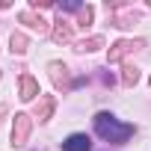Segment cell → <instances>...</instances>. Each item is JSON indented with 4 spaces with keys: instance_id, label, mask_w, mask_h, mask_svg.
I'll list each match as a JSON object with an SVG mask.
<instances>
[{
    "instance_id": "obj_1",
    "label": "cell",
    "mask_w": 151,
    "mask_h": 151,
    "mask_svg": "<svg viewBox=\"0 0 151 151\" xmlns=\"http://www.w3.org/2000/svg\"><path fill=\"white\" fill-rule=\"evenodd\" d=\"M95 133H98L101 139L113 142V145H122V142H127V139L133 136V124L119 122L113 113H98V116H95Z\"/></svg>"
},
{
    "instance_id": "obj_2",
    "label": "cell",
    "mask_w": 151,
    "mask_h": 151,
    "mask_svg": "<svg viewBox=\"0 0 151 151\" xmlns=\"http://www.w3.org/2000/svg\"><path fill=\"white\" fill-rule=\"evenodd\" d=\"M62 151H92V139L86 133H71L62 139Z\"/></svg>"
},
{
    "instance_id": "obj_3",
    "label": "cell",
    "mask_w": 151,
    "mask_h": 151,
    "mask_svg": "<svg viewBox=\"0 0 151 151\" xmlns=\"http://www.w3.org/2000/svg\"><path fill=\"white\" fill-rule=\"evenodd\" d=\"M62 9H68V12H74V9H80V3H77V0H71V3H65Z\"/></svg>"
}]
</instances>
